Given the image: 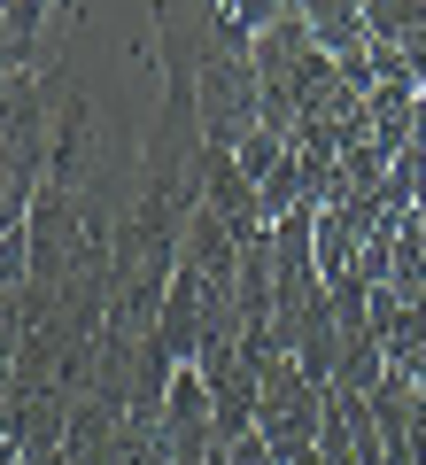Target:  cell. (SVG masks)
<instances>
[{
  "label": "cell",
  "instance_id": "obj_1",
  "mask_svg": "<svg viewBox=\"0 0 426 465\" xmlns=\"http://www.w3.org/2000/svg\"><path fill=\"white\" fill-rule=\"evenodd\" d=\"M256 434L272 442V458L279 465H295V458H311L318 450V434H326V388H311L295 372V357H272V365L256 372Z\"/></svg>",
  "mask_w": 426,
  "mask_h": 465
},
{
  "label": "cell",
  "instance_id": "obj_2",
  "mask_svg": "<svg viewBox=\"0 0 426 465\" xmlns=\"http://www.w3.org/2000/svg\"><path fill=\"white\" fill-rule=\"evenodd\" d=\"M210 54H217V0L155 8V70H163V85H194Z\"/></svg>",
  "mask_w": 426,
  "mask_h": 465
},
{
  "label": "cell",
  "instance_id": "obj_3",
  "mask_svg": "<svg viewBox=\"0 0 426 465\" xmlns=\"http://www.w3.org/2000/svg\"><path fill=\"white\" fill-rule=\"evenodd\" d=\"M302 24H311V47L333 54V63H349V54L372 47V32H364V8H349V0H302Z\"/></svg>",
  "mask_w": 426,
  "mask_h": 465
},
{
  "label": "cell",
  "instance_id": "obj_4",
  "mask_svg": "<svg viewBox=\"0 0 426 465\" xmlns=\"http://www.w3.org/2000/svg\"><path fill=\"white\" fill-rule=\"evenodd\" d=\"M364 32H372V47L411 54L426 39V0H372V8H364Z\"/></svg>",
  "mask_w": 426,
  "mask_h": 465
},
{
  "label": "cell",
  "instance_id": "obj_5",
  "mask_svg": "<svg viewBox=\"0 0 426 465\" xmlns=\"http://www.w3.org/2000/svg\"><path fill=\"white\" fill-rule=\"evenodd\" d=\"M24 280H32V241L8 232V241H0V295H16Z\"/></svg>",
  "mask_w": 426,
  "mask_h": 465
},
{
  "label": "cell",
  "instance_id": "obj_6",
  "mask_svg": "<svg viewBox=\"0 0 426 465\" xmlns=\"http://www.w3.org/2000/svg\"><path fill=\"white\" fill-rule=\"evenodd\" d=\"M225 465H279V458H272V442H263V434H248V442L225 450Z\"/></svg>",
  "mask_w": 426,
  "mask_h": 465
},
{
  "label": "cell",
  "instance_id": "obj_7",
  "mask_svg": "<svg viewBox=\"0 0 426 465\" xmlns=\"http://www.w3.org/2000/svg\"><path fill=\"white\" fill-rule=\"evenodd\" d=\"M0 450H8V427H0Z\"/></svg>",
  "mask_w": 426,
  "mask_h": 465
}]
</instances>
